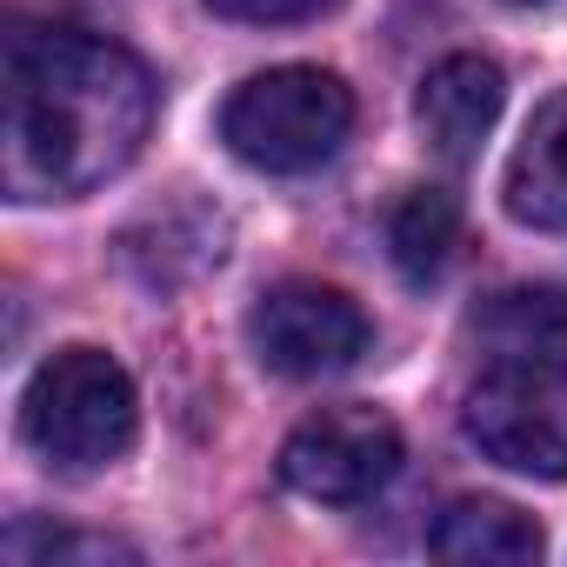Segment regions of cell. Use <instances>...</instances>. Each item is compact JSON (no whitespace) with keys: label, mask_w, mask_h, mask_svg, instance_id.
<instances>
[{"label":"cell","mask_w":567,"mask_h":567,"mask_svg":"<svg viewBox=\"0 0 567 567\" xmlns=\"http://www.w3.org/2000/svg\"><path fill=\"white\" fill-rule=\"evenodd\" d=\"M247 341L260 354V368L288 374V381H321L341 374L368 354L374 328L361 315V301H348L328 280H280L267 288L247 315Z\"/></svg>","instance_id":"obj_5"},{"label":"cell","mask_w":567,"mask_h":567,"mask_svg":"<svg viewBox=\"0 0 567 567\" xmlns=\"http://www.w3.org/2000/svg\"><path fill=\"white\" fill-rule=\"evenodd\" d=\"M154 127L147 68L87 28L8 21L0 41V181L14 200H74L114 181Z\"/></svg>","instance_id":"obj_1"},{"label":"cell","mask_w":567,"mask_h":567,"mask_svg":"<svg viewBox=\"0 0 567 567\" xmlns=\"http://www.w3.org/2000/svg\"><path fill=\"white\" fill-rule=\"evenodd\" d=\"M394 467H401V427L381 408H321L280 447V481L328 507H354L381 494Z\"/></svg>","instance_id":"obj_6"},{"label":"cell","mask_w":567,"mask_h":567,"mask_svg":"<svg viewBox=\"0 0 567 567\" xmlns=\"http://www.w3.org/2000/svg\"><path fill=\"white\" fill-rule=\"evenodd\" d=\"M540 547H547V540H540L534 514H520V507H507V501H487V494L454 501V507L434 520V554H441L447 567H534Z\"/></svg>","instance_id":"obj_9"},{"label":"cell","mask_w":567,"mask_h":567,"mask_svg":"<svg viewBox=\"0 0 567 567\" xmlns=\"http://www.w3.org/2000/svg\"><path fill=\"white\" fill-rule=\"evenodd\" d=\"M214 14L227 21H254V28H288V21H321L334 14L341 0H207Z\"/></svg>","instance_id":"obj_12"},{"label":"cell","mask_w":567,"mask_h":567,"mask_svg":"<svg viewBox=\"0 0 567 567\" xmlns=\"http://www.w3.org/2000/svg\"><path fill=\"white\" fill-rule=\"evenodd\" d=\"M507 214L540 234H567V94H547L507 161Z\"/></svg>","instance_id":"obj_8"},{"label":"cell","mask_w":567,"mask_h":567,"mask_svg":"<svg viewBox=\"0 0 567 567\" xmlns=\"http://www.w3.org/2000/svg\"><path fill=\"white\" fill-rule=\"evenodd\" d=\"M467 334L487 361H567V295L560 288H507L474 308Z\"/></svg>","instance_id":"obj_10"},{"label":"cell","mask_w":567,"mask_h":567,"mask_svg":"<svg viewBox=\"0 0 567 567\" xmlns=\"http://www.w3.org/2000/svg\"><path fill=\"white\" fill-rule=\"evenodd\" d=\"M454 247H461V207H454V194L408 187L388 207V254H394V267L414 280V288H427V280L447 274Z\"/></svg>","instance_id":"obj_11"},{"label":"cell","mask_w":567,"mask_h":567,"mask_svg":"<svg viewBox=\"0 0 567 567\" xmlns=\"http://www.w3.org/2000/svg\"><path fill=\"white\" fill-rule=\"evenodd\" d=\"M134 427H141L134 381L101 348H61L54 361L34 368V381L21 394V434L61 467L121 461L134 447Z\"/></svg>","instance_id":"obj_3"},{"label":"cell","mask_w":567,"mask_h":567,"mask_svg":"<svg viewBox=\"0 0 567 567\" xmlns=\"http://www.w3.org/2000/svg\"><path fill=\"white\" fill-rule=\"evenodd\" d=\"M501 101H507V81L487 54H447L427 68V81L414 94V121L441 161H474L501 121Z\"/></svg>","instance_id":"obj_7"},{"label":"cell","mask_w":567,"mask_h":567,"mask_svg":"<svg viewBox=\"0 0 567 567\" xmlns=\"http://www.w3.org/2000/svg\"><path fill=\"white\" fill-rule=\"evenodd\" d=\"M514 8H540V0H514Z\"/></svg>","instance_id":"obj_13"},{"label":"cell","mask_w":567,"mask_h":567,"mask_svg":"<svg viewBox=\"0 0 567 567\" xmlns=\"http://www.w3.org/2000/svg\"><path fill=\"white\" fill-rule=\"evenodd\" d=\"M354 134V94L328 68H267L220 107V141L260 174H315Z\"/></svg>","instance_id":"obj_2"},{"label":"cell","mask_w":567,"mask_h":567,"mask_svg":"<svg viewBox=\"0 0 567 567\" xmlns=\"http://www.w3.org/2000/svg\"><path fill=\"white\" fill-rule=\"evenodd\" d=\"M461 427L494 467L567 481V361H487Z\"/></svg>","instance_id":"obj_4"}]
</instances>
